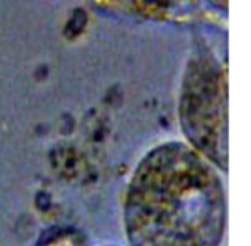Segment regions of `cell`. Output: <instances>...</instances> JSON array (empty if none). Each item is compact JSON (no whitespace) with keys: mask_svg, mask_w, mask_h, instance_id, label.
Masks as SVG:
<instances>
[{"mask_svg":"<svg viewBox=\"0 0 251 246\" xmlns=\"http://www.w3.org/2000/svg\"><path fill=\"white\" fill-rule=\"evenodd\" d=\"M126 223L134 246H218L224 194L204 156L179 142L154 148L132 179Z\"/></svg>","mask_w":251,"mask_h":246,"instance_id":"cell-1","label":"cell"},{"mask_svg":"<svg viewBox=\"0 0 251 246\" xmlns=\"http://www.w3.org/2000/svg\"><path fill=\"white\" fill-rule=\"evenodd\" d=\"M226 91L224 65L209 54L190 62L179 98L181 126L196 150L224 169L228 148Z\"/></svg>","mask_w":251,"mask_h":246,"instance_id":"cell-2","label":"cell"},{"mask_svg":"<svg viewBox=\"0 0 251 246\" xmlns=\"http://www.w3.org/2000/svg\"><path fill=\"white\" fill-rule=\"evenodd\" d=\"M112 9H118L141 18L163 19L175 15L190 0H100Z\"/></svg>","mask_w":251,"mask_h":246,"instance_id":"cell-3","label":"cell"},{"mask_svg":"<svg viewBox=\"0 0 251 246\" xmlns=\"http://www.w3.org/2000/svg\"><path fill=\"white\" fill-rule=\"evenodd\" d=\"M215 7H218V9H221V10H226L228 9V0H209Z\"/></svg>","mask_w":251,"mask_h":246,"instance_id":"cell-4","label":"cell"},{"mask_svg":"<svg viewBox=\"0 0 251 246\" xmlns=\"http://www.w3.org/2000/svg\"><path fill=\"white\" fill-rule=\"evenodd\" d=\"M49 246H76V244H74L72 241L63 239V241H56V242H53L51 245Z\"/></svg>","mask_w":251,"mask_h":246,"instance_id":"cell-5","label":"cell"}]
</instances>
